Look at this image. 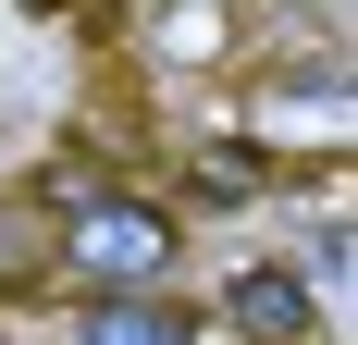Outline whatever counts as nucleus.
Masks as SVG:
<instances>
[{
	"label": "nucleus",
	"instance_id": "1",
	"mask_svg": "<svg viewBox=\"0 0 358 345\" xmlns=\"http://www.w3.org/2000/svg\"><path fill=\"white\" fill-rule=\"evenodd\" d=\"M50 272L87 284V296H173L185 210L173 198H136V185H87V198L50 210Z\"/></svg>",
	"mask_w": 358,
	"mask_h": 345
},
{
	"label": "nucleus",
	"instance_id": "2",
	"mask_svg": "<svg viewBox=\"0 0 358 345\" xmlns=\"http://www.w3.org/2000/svg\"><path fill=\"white\" fill-rule=\"evenodd\" d=\"M222 321L248 345H309V284H296L285 259H248V272L222 284Z\"/></svg>",
	"mask_w": 358,
	"mask_h": 345
},
{
	"label": "nucleus",
	"instance_id": "3",
	"mask_svg": "<svg viewBox=\"0 0 358 345\" xmlns=\"http://www.w3.org/2000/svg\"><path fill=\"white\" fill-rule=\"evenodd\" d=\"M62 345H198V321H185V296H87Z\"/></svg>",
	"mask_w": 358,
	"mask_h": 345
},
{
	"label": "nucleus",
	"instance_id": "4",
	"mask_svg": "<svg viewBox=\"0 0 358 345\" xmlns=\"http://www.w3.org/2000/svg\"><path fill=\"white\" fill-rule=\"evenodd\" d=\"M272 185H285V161L248 148V136H210L198 161H185V198L198 210H248V198H272Z\"/></svg>",
	"mask_w": 358,
	"mask_h": 345
}]
</instances>
